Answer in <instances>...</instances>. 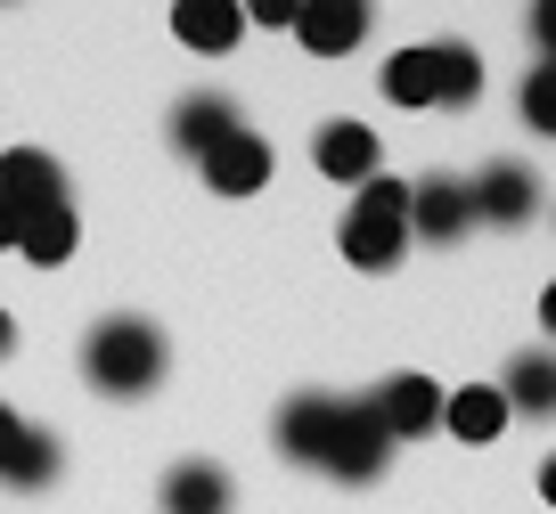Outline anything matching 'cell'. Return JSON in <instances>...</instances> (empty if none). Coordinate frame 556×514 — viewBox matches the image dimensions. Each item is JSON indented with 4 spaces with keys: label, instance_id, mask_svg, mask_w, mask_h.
Here are the masks:
<instances>
[{
    "label": "cell",
    "instance_id": "6da1fadb",
    "mask_svg": "<svg viewBox=\"0 0 556 514\" xmlns=\"http://www.w3.org/2000/svg\"><path fill=\"white\" fill-rule=\"evenodd\" d=\"M83 376L115 400H139L164 384V335L148 319H99L83 343Z\"/></svg>",
    "mask_w": 556,
    "mask_h": 514
},
{
    "label": "cell",
    "instance_id": "7a4b0ae2",
    "mask_svg": "<svg viewBox=\"0 0 556 514\" xmlns=\"http://www.w3.org/2000/svg\"><path fill=\"white\" fill-rule=\"evenodd\" d=\"M401 254H409V189L377 171L344 213V261L352 270H393Z\"/></svg>",
    "mask_w": 556,
    "mask_h": 514
},
{
    "label": "cell",
    "instance_id": "3957f363",
    "mask_svg": "<svg viewBox=\"0 0 556 514\" xmlns=\"http://www.w3.org/2000/svg\"><path fill=\"white\" fill-rule=\"evenodd\" d=\"M66 205V171L50 164V155L41 147H9L0 155V213H9V221H41V213H58Z\"/></svg>",
    "mask_w": 556,
    "mask_h": 514
},
{
    "label": "cell",
    "instance_id": "277c9868",
    "mask_svg": "<svg viewBox=\"0 0 556 514\" xmlns=\"http://www.w3.org/2000/svg\"><path fill=\"white\" fill-rule=\"evenodd\" d=\"M384 458H393V433L377 425V409L368 400H344V416H336V441H328V474L336 481H377L384 474Z\"/></svg>",
    "mask_w": 556,
    "mask_h": 514
},
{
    "label": "cell",
    "instance_id": "5b68a950",
    "mask_svg": "<svg viewBox=\"0 0 556 514\" xmlns=\"http://www.w3.org/2000/svg\"><path fill=\"white\" fill-rule=\"evenodd\" d=\"M197 171H205V189H213V196H254L262 180H270V139L238 123V131H229V139H222V147H213Z\"/></svg>",
    "mask_w": 556,
    "mask_h": 514
},
{
    "label": "cell",
    "instance_id": "8992f818",
    "mask_svg": "<svg viewBox=\"0 0 556 514\" xmlns=\"http://www.w3.org/2000/svg\"><path fill=\"white\" fill-rule=\"evenodd\" d=\"M361 34H368V0H303V9H295V41L312 57L361 50Z\"/></svg>",
    "mask_w": 556,
    "mask_h": 514
},
{
    "label": "cell",
    "instance_id": "52a82bcc",
    "mask_svg": "<svg viewBox=\"0 0 556 514\" xmlns=\"http://www.w3.org/2000/svg\"><path fill=\"white\" fill-rule=\"evenodd\" d=\"M336 416H344V400H336V393H295L287 409H278V449L303 458V465H319V458H328V441H336Z\"/></svg>",
    "mask_w": 556,
    "mask_h": 514
},
{
    "label": "cell",
    "instance_id": "ba28073f",
    "mask_svg": "<svg viewBox=\"0 0 556 514\" xmlns=\"http://www.w3.org/2000/svg\"><path fill=\"white\" fill-rule=\"evenodd\" d=\"M467 205H475V221H491V229H523L532 205H540V189H532L523 164H483V180L467 189Z\"/></svg>",
    "mask_w": 556,
    "mask_h": 514
},
{
    "label": "cell",
    "instance_id": "9c48e42d",
    "mask_svg": "<svg viewBox=\"0 0 556 514\" xmlns=\"http://www.w3.org/2000/svg\"><path fill=\"white\" fill-rule=\"evenodd\" d=\"M368 409H377V425L393 433V441H417V433H442V393L426 376H393L384 393H368Z\"/></svg>",
    "mask_w": 556,
    "mask_h": 514
},
{
    "label": "cell",
    "instance_id": "30bf717a",
    "mask_svg": "<svg viewBox=\"0 0 556 514\" xmlns=\"http://www.w3.org/2000/svg\"><path fill=\"white\" fill-rule=\"evenodd\" d=\"M312 164L328 171V180L368 189V180H377V164H384V147H377V131H368V123H328V131L312 139Z\"/></svg>",
    "mask_w": 556,
    "mask_h": 514
},
{
    "label": "cell",
    "instance_id": "8fae6325",
    "mask_svg": "<svg viewBox=\"0 0 556 514\" xmlns=\"http://www.w3.org/2000/svg\"><path fill=\"white\" fill-rule=\"evenodd\" d=\"M467 229H475V205H467L458 180H417L409 189V237L451 245V237H467Z\"/></svg>",
    "mask_w": 556,
    "mask_h": 514
},
{
    "label": "cell",
    "instance_id": "7c38bea8",
    "mask_svg": "<svg viewBox=\"0 0 556 514\" xmlns=\"http://www.w3.org/2000/svg\"><path fill=\"white\" fill-rule=\"evenodd\" d=\"M173 34L189 41V50L222 57V50H238V34H245V9H238V0H173Z\"/></svg>",
    "mask_w": 556,
    "mask_h": 514
},
{
    "label": "cell",
    "instance_id": "4fadbf2b",
    "mask_svg": "<svg viewBox=\"0 0 556 514\" xmlns=\"http://www.w3.org/2000/svg\"><path fill=\"white\" fill-rule=\"evenodd\" d=\"M229 131H238V106H229L222 90H197V99H180V115H173V147L197 155V164H205Z\"/></svg>",
    "mask_w": 556,
    "mask_h": 514
},
{
    "label": "cell",
    "instance_id": "5bb4252c",
    "mask_svg": "<svg viewBox=\"0 0 556 514\" xmlns=\"http://www.w3.org/2000/svg\"><path fill=\"white\" fill-rule=\"evenodd\" d=\"M164 514H229V474L205 458H180L164 474Z\"/></svg>",
    "mask_w": 556,
    "mask_h": 514
},
{
    "label": "cell",
    "instance_id": "9a60e30c",
    "mask_svg": "<svg viewBox=\"0 0 556 514\" xmlns=\"http://www.w3.org/2000/svg\"><path fill=\"white\" fill-rule=\"evenodd\" d=\"M442 425H451L458 441H500V433H507L500 384H467V393H451V400H442Z\"/></svg>",
    "mask_w": 556,
    "mask_h": 514
},
{
    "label": "cell",
    "instance_id": "2e32d148",
    "mask_svg": "<svg viewBox=\"0 0 556 514\" xmlns=\"http://www.w3.org/2000/svg\"><path fill=\"white\" fill-rule=\"evenodd\" d=\"M500 400H507V409H523V416H556V360H548V351H516Z\"/></svg>",
    "mask_w": 556,
    "mask_h": 514
},
{
    "label": "cell",
    "instance_id": "e0dca14e",
    "mask_svg": "<svg viewBox=\"0 0 556 514\" xmlns=\"http://www.w3.org/2000/svg\"><path fill=\"white\" fill-rule=\"evenodd\" d=\"M483 90V57L467 41H434V106H475Z\"/></svg>",
    "mask_w": 556,
    "mask_h": 514
},
{
    "label": "cell",
    "instance_id": "ac0fdd59",
    "mask_svg": "<svg viewBox=\"0 0 556 514\" xmlns=\"http://www.w3.org/2000/svg\"><path fill=\"white\" fill-rule=\"evenodd\" d=\"M58 465H66V449H58L41 425H25V441H17V458L0 465V481H9V490H50Z\"/></svg>",
    "mask_w": 556,
    "mask_h": 514
},
{
    "label": "cell",
    "instance_id": "d6986e66",
    "mask_svg": "<svg viewBox=\"0 0 556 514\" xmlns=\"http://www.w3.org/2000/svg\"><path fill=\"white\" fill-rule=\"evenodd\" d=\"M74 237H83V229H74V205H58V213H41V221L17 229V254L41 261V270H58V261L74 254Z\"/></svg>",
    "mask_w": 556,
    "mask_h": 514
},
{
    "label": "cell",
    "instance_id": "ffe728a7",
    "mask_svg": "<svg viewBox=\"0 0 556 514\" xmlns=\"http://www.w3.org/2000/svg\"><path fill=\"white\" fill-rule=\"evenodd\" d=\"M384 99H393V106H434V50L384 57Z\"/></svg>",
    "mask_w": 556,
    "mask_h": 514
},
{
    "label": "cell",
    "instance_id": "44dd1931",
    "mask_svg": "<svg viewBox=\"0 0 556 514\" xmlns=\"http://www.w3.org/2000/svg\"><path fill=\"white\" fill-rule=\"evenodd\" d=\"M523 123H532L540 139H556V57H540V66L523 74Z\"/></svg>",
    "mask_w": 556,
    "mask_h": 514
},
{
    "label": "cell",
    "instance_id": "7402d4cb",
    "mask_svg": "<svg viewBox=\"0 0 556 514\" xmlns=\"http://www.w3.org/2000/svg\"><path fill=\"white\" fill-rule=\"evenodd\" d=\"M238 9H245L254 25H295V9H303V0H238Z\"/></svg>",
    "mask_w": 556,
    "mask_h": 514
},
{
    "label": "cell",
    "instance_id": "603a6c76",
    "mask_svg": "<svg viewBox=\"0 0 556 514\" xmlns=\"http://www.w3.org/2000/svg\"><path fill=\"white\" fill-rule=\"evenodd\" d=\"M532 34H540V50L556 57V0H532Z\"/></svg>",
    "mask_w": 556,
    "mask_h": 514
},
{
    "label": "cell",
    "instance_id": "cb8c5ba5",
    "mask_svg": "<svg viewBox=\"0 0 556 514\" xmlns=\"http://www.w3.org/2000/svg\"><path fill=\"white\" fill-rule=\"evenodd\" d=\"M17 441H25V416H17V409H0V465L17 458Z\"/></svg>",
    "mask_w": 556,
    "mask_h": 514
},
{
    "label": "cell",
    "instance_id": "d4e9b609",
    "mask_svg": "<svg viewBox=\"0 0 556 514\" xmlns=\"http://www.w3.org/2000/svg\"><path fill=\"white\" fill-rule=\"evenodd\" d=\"M9 351H17V319H9V310H0V360H9Z\"/></svg>",
    "mask_w": 556,
    "mask_h": 514
},
{
    "label": "cell",
    "instance_id": "484cf974",
    "mask_svg": "<svg viewBox=\"0 0 556 514\" xmlns=\"http://www.w3.org/2000/svg\"><path fill=\"white\" fill-rule=\"evenodd\" d=\"M540 498H548V506H556V458L540 465Z\"/></svg>",
    "mask_w": 556,
    "mask_h": 514
},
{
    "label": "cell",
    "instance_id": "4316f807",
    "mask_svg": "<svg viewBox=\"0 0 556 514\" xmlns=\"http://www.w3.org/2000/svg\"><path fill=\"white\" fill-rule=\"evenodd\" d=\"M540 319H548V335H556V286H548V294H540Z\"/></svg>",
    "mask_w": 556,
    "mask_h": 514
},
{
    "label": "cell",
    "instance_id": "83f0119b",
    "mask_svg": "<svg viewBox=\"0 0 556 514\" xmlns=\"http://www.w3.org/2000/svg\"><path fill=\"white\" fill-rule=\"evenodd\" d=\"M0 245H17V221H9V213H0Z\"/></svg>",
    "mask_w": 556,
    "mask_h": 514
}]
</instances>
